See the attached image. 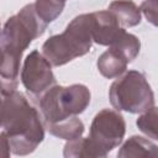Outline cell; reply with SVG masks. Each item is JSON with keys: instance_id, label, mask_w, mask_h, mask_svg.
Instances as JSON below:
<instances>
[{"instance_id": "3", "label": "cell", "mask_w": 158, "mask_h": 158, "mask_svg": "<svg viewBox=\"0 0 158 158\" xmlns=\"http://www.w3.org/2000/svg\"><path fill=\"white\" fill-rule=\"evenodd\" d=\"M91 15L75 16L59 33L51 36L42 44V54L52 67H62L70 60L86 54L93 44Z\"/></svg>"}, {"instance_id": "2", "label": "cell", "mask_w": 158, "mask_h": 158, "mask_svg": "<svg viewBox=\"0 0 158 158\" xmlns=\"http://www.w3.org/2000/svg\"><path fill=\"white\" fill-rule=\"evenodd\" d=\"M1 135L12 154L27 156L36 151L44 138V123L38 109L19 90L2 95Z\"/></svg>"}, {"instance_id": "10", "label": "cell", "mask_w": 158, "mask_h": 158, "mask_svg": "<svg viewBox=\"0 0 158 158\" xmlns=\"http://www.w3.org/2000/svg\"><path fill=\"white\" fill-rule=\"evenodd\" d=\"M127 64L128 62L111 47L101 53L96 62L100 74L107 79H114L122 75L127 69Z\"/></svg>"}, {"instance_id": "8", "label": "cell", "mask_w": 158, "mask_h": 158, "mask_svg": "<svg viewBox=\"0 0 158 158\" xmlns=\"http://www.w3.org/2000/svg\"><path fill=\"white\" fill-rule=\"evenodd\" d=\"M93 41L100 46H111L125 31L116 16L110 10L90 12Z\"/></svg>"}, {"instance_id": "16", "label": "cell", "mask_w": 158, "mask_h": 158, "mask_svg": "<svg viewBox=\"0 0 158 158\" xmlns=\"http://www.w3.org/2000/svg\"><path fill=\"white\" fill-rule=\"evenodd\" d=\"M33 5L38 16L46 23H49L63 12L65 0H36Z\"/></svg>"}, {"instance_id": "15", "label": "cell", "mask_w": 158, "mask_h": 158, "mask_svg": "<svg viewBox=\"0 0 158 158\" xmlns=\"http://www.w3.org/2000/svg\"><path fill=\"white\" fill-rule=\"evenodd\" d=\"M136 125L147 137L158 141V107L152 106L147 111L139 114L136 120Z\"/></svg>"}, {"instance_id": "9", "label": "cell", "mask_w": 158, "mask_h": 158, "mask_svg": "<svg viewBox=\"0 0 158 158\" xmlns=\"http://www.w3.org/2000/svg\"><path fill=\"white\" fill-rule=\"evenodd\" d=\"M120 158H139V157H158V146L142 136H131L121 146L117 152Z\"/></svg>"}, {"instance_id": "1", "label": "cell", "mask_w": 158, "mask_h": 158, "mask_svg": "<svg viewBox=\"0 0 158 158\" xmlns=\"http://www.w3.org/2000/svg\"><path fill=\"white\" fill-rule=\"evenodd\" d=\"M47 26L48 23L36 12L33 4L25 5L16 15L10 16L4 23L0 37L1 95L17 89L22 54L33 40L44 33Z\"/></svg>"}, {"instance_id": "4", "label": "cell", "mask_w": 158, "mask_h": 158, "mask_svg": "<svg viewBox=\"0 0 158 158\" xmlns=\"http://www.w3.org/2000/svg\"><path fill=\"white\" fill-rule=\"evenodd\" d=\"M90 100V90L84 84L68 86L54 84L38 98L37 102L43 123L47 126L83 114Z\"/></svg>"}, {"instance_id": "6", "label": "cell", "mask_w": 158, "mask_h": 158, "mask_svg": "<svg viewBox=\"0 0 158 158\" xmlns=\"http://www.w3.org/2000/svg\"><path fill=\"white\" fill-rule=\"evenodd\" d=\"M125 133L126 122L120 111L102 109L94 116L88 137L107 156L114 148L122 143Z\"/></svg>"}, {"instance_id": "7", "label": "cell", "mask_w": 158, "mask_h": 158, "mask_svg": "<svg viewBox=\"0 0 158 158\" xmlns=\"http://www.w3.org/2000/svg\"><path fill=\"white\" fill-rule=\"evenodd\" d=\"M20 78L25 89L36 99L56 84L52 64L38 51H32L26 56Z\"/></svg>"}, {"instance_id": "5", "label": "cell", "mask_w": 158, "mask_h": 158, "mask_svg": "<svg viewBox=\"0 0 158 158\" xmlns=\"http://www.w3.org/2000/svg\"><path fill=\"white\" fill-rule=\"evenodd\" d=\"M111 106L117 111L142 114L154 105L153 90L143 73L128 70L120 75L109 89Z\"/></svg>"}, {"instance_id": "13", "label": "cell", "mask_w": 158, "mask_h": 158, "mask_svg": "<svg viewBox=\"0 0 158 158\" xmlns=\"http://www.w3.org/2000/svg\"><path fill=\"white\" fill-rule=\"evenodd\" d=\"M44 127L52 136L65 139V141H70V139L81 137L85 131L83 121L80 118H78L77 116H73L70 118H67V120L57 122V123L47 125Z\"/></svg>"}, {"instance_id": "12", "label": "cell", "mask_w": 158, "mask_h": 158, "mask_svg": "<svg viewBox=\"0 0 158 158\" xmlns=\"http://www.w3.org/2000/svg\"><path fill=\"white\" fill-rule=\"evenodd\" d=\"M63 156L65 158H105L106 157L89 137H79L75 139L67 141L63 148Z\"/></svg>"}, {"instance_id": "11", "label": "cell", "mask_w": 158, "mask_h": 158, "mask_svg": "<svg viewBox=\"0 0 158 158\" xmlns=\"http://www.w3.org/2000/svg\"><path fill=\"white\" fill-rule=\"evenodd\" d=\"M118 20L122 27H135L141 23L142 11L132 0H114L109 9Z\"/></svg>"}, {"instance_id": "14", "label": "cell", "mask_w": 158, "mask_h": 158, "mask_svg": "<svg viewBox=\"0 0 158 158\" xmlns=\"http://www.w3.org/2000/svg\"><path fill=\"white\" fill-rule=\"evenodd\" d=\"M110 47L114 48L115 51H117L128 63H131L136 59V57L139 53L141 41L137 36L123 31Z\"/></svg>"}, {"instance_id": "17", "label": "cell", "mask_w": 158, "mask_h": 158, "mask_svg": "<svg viewBox=\"0 0 158 158\" xmlns=\"http://www.w3.org/2000/svg\"><path fill=\"white\" fill-rule=\"evenodd\" d=\"M139 7L146 20L158 27V0H143Z\"/></svg>"}]
</instances>
